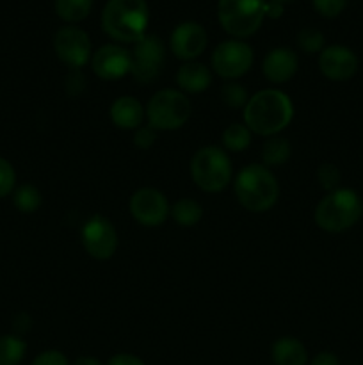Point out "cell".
I'll list each match as a JSON object with an SVG mask.
<instances>
[{
    "label": "cell",
    "instance_id": "34",
    "mask_svg": "<svg viewBox=\"0 0 363 365\" xmlns=\"http://www.w3.org/2000/svg\"><path fill=\"white\" fill-rule=\"evenodd\" d=\"M107 365H146L139 356L130 355V353H117L107 362Z\"/></svg>",
    "mask_w": 363,
    "mask_h": 365
},
{
    "label": "cell",
    "instance_id": "1",
    "mask_svg": "<svg viewBox=\"0 0 363 365\" xmlns=\"http://www.w3.org/2000/svg\"><path fill=\"white\" fill-rule=\"evenodd\" d=\"M294 106L287 93L280 89H262L249 96L244 107V125L253 134L273 138L290 125Z\"/></svg>",
    "mask_w": 363,
    "mask_h": 365
},
{
    "label": "cell",
    "instance_id": "7",
    "mask_svg": "<svg viewBox=\"0 0 363 365\" xmlns=\"http://www.w3.org/2000/svg\"><path fill=\"white\" fill-rule=\"evenodd\" d=\"M265 0H219L217 16L228 34L242 39L255 34L265 18Z\"/></svg>",
    "mask_w": 363,
    "mask_h": 365
},
{
    "label": "cell",
    "instance_id": "24",
    "mask_svg": "<svg viewBox=\"0 0 363 365\" xmlns=\"http://www.w3.org/2000/svg\"><path fill=\"white\" fill-rule=\"evenodd\" d=\"M13 203L20 212L32 214L41 205V192L32 184H23L13 191Z\"/></svg>",
    "mask_w": 363,
    "mask_h": 365
},
{
    "label": "cell",
    "instance_id": "16",
    "mask_svg": "<svg viewBox=\"0 0 363 365\" xmlns=\"http://www.w3.org/2000/svg\"><path fill=\"white\" fill-rule=\"evenodd\" d=\"M298 64L299 61L294 50L280 46V48L270 50L263 59V77L273 84H283L294 77L295 71H298Z\"/></svg>",
    "mask_w": 363,
    "mask_h": 365
},
{
    "label": "cell",
    "instance_id": "13",
    "mask_svg": "<svg viewBox=\"0 0 363 365\" xmlns=\"http://www.w3.org/2000/svg\"><path fill=\"white\" fill-rule=\"evenodd\" d=\"M358 64L356 53L344 45L326 46L319 53V70L330 81H349L358 71Z\"/></svg>",
    "mask_w": 363,
    "mask_h": 365
},
{
    "label": "cell",
    "instance_id": "4",
    "mask_svg": "<svg viewBox=\"0 0 363 365\" xmlns=\"http://www.w3.org/2000/svg\"><path fill=\"white\" fill-rule=\"evenodd\" d=\"M363 216V202L352 189L338 187L327 192L315 209V223L330 234H340L354 227Z\"/></svg>",
    "mask_w": 363,
    "mask_h": 365
},
{
    "label": "cell",
    "instance_id": "9",
    "mask_svg": "<svg viewBox=\"0 0 363 365\" xmlns=\"http://www.w3.org/2000/svg\"><path fill=\"white\" fill-rule=\"evenodd\" d=\"M255 53L246 41L241 39H228L219 43L212 53V68L219 77L226 81L241 78L253 66Z\"/></svg>",
    "mask_w": 363,
    "mask_h": 365
},
{
    "label": "cell",
    "instance_id": "22",
    "mask_svg": "<svg viewBox=\"0 0 363 365\" xmlns=\"http://www.w3.org/2000/svg\"><path fill=\"white\" fill-rule=\"evenodd\" d=\"M292 153V146L287 139L273 138L267 139L262 146V160L263 166H281L288 160Z\"/></svg>",
    "mask_w": 363,
    "mask_h": 365
},
{
    "label": "cell",
    "instance_id": "17",
    "mask_svg": "<svg viewBox=\"0 0 363 365\" xmlns=\"http://www.w3.org/2000/svg\"><path fill=\"white\" fill-rule=\"evenodd\" d=\"M146 118V109L137 98L130 95L120 96L110 106V120L117 128L123 130H135L142 125Z\"/></svg>",
    "mask_w": 363,
    "mask_h": 365
},
{
    "label": "cell",
    "instance_id": "23",
    "mask_svg": "<svg viewBox=\"0 0 363 365\" xmlns=\"http://www.w3.org/2000/svg\"><path fill=\"white\" fill-rule=\"evenodd\" d=\"M27 344L20 335H0V365H20Z\"/></svg>",
    "mask_w": 363,
    "mask_h": 365
},
{
    "label": "cell",
    "instance_id": "27",
    "mask_svg": "<svg viewBox=\"0 0 363 365\" xmlns=\"http://www.w3.org/2000/svg\"><path fill=\"white\" fill-rule=\"evenodd\" d=\"M298 43L301 46V50L308 53H317L324 50V43H326V38H324L322 32L319 29L313 27H305L298 36Z\"/></svg>",
    "mask_w": 363,
    "mask_h": 365
},
{
    "label": "cell",
    "instance_id": "19",
    "mask_svg": "<svg viewBox=\"0 0 363 365\" xmlns=\"http://www.w3.org/2000/svg\"><path fill=\"white\" fill-rule=\"evenodd\" d=\"M273 362L276 365H306L308 351L295 337H281L273 346Z\"/></svg>",
    "mask_w": 363,
    "mask_h": 365
},
{
    "label": "cell",
    "instance_id": "31",
    "mask_svg": "<svg viewBox=\"0 0 363 365\" xmlns=\"http://www.w3.org/2000/svg\"><path fill=\"white\" fill-rule=\"evenodd\" d=\"M157 141V130L149 125H141L134 130V145L141 150H148L155 145Z\"/></svg>",
    "mask_w": 363,
    "mask_h": 365
},
{
    "label": "cell",
    "instance_id": "14",
    "mask_svg": "<svg viewBox=\"0 0 363 365\" xmlns=\"http://www.w3.org/2000/svg\"><path fill=\"white\" fill-rule=\"evenodd\" d=\"M206 31L196 21H184L177 25L169 39L171 52L182 61H194L206 48Z\"/></svg>",
    "mask_w": 363,
    "mask_h": 365
},
{
    "label": "cell",
    "instance_id": "2",
    "mask_svg": "<svg viewBox=\"0 0 363 365\" xmlns=\"http://www.w3.org/2000/svg\"><path fill=\"white\" fill-rule=\"evenodd\" d=\"M149 11L146 0H109L103 7L102 27L120 43H137L146 36Z\"/></svg>",
    "mask_w": 363,
    "mask_h": 365
},
{
    "label": "cell",
    "instance_id": "5",
    "mask_svg": "<svg viewBox=\"0 0 363 365\" xmlns=\"http://www.w3.org/2000/svg\"><path fill=\"white\" fill-rule=\"evenodd\" d=\"M230 157L217 146H205L194 153L191 160V177L194 184L205 192H221L231 180Z\"/></svg>",
    "mask_w": 363,
    "mask_h": 365
},
{
    "label": "cell",
    "instance_id": "26",
    "mask_svg": "<svg viewBox=\"0 0 363 365\" xmlns=\"http://www.w3.org/2000/svg\"><path fill=\"white\" fill-rule=\"evenodd\" d=\"M221 96H223V102L226 103L231 109H244L249 102L248 89L244 88L238 82H226V84L221 88Z\"/></svg>",
    "mask_w": 363,
    "mask_h": 365
},
{
    "label": "cell",
    "instance_id": "32",
    "mask_svg": "<svg viewBox=\"0 0 363 365\" xmlns=\"http://www.w3.org/2000/svg\"><path fill=\"white\" fill-rule=\"evenodd\" d=\"M32 365H70L66 355L57 349H48V351H43L41 355H38L34 359Z\"/></svg>",
    "mask_w": 363,
    "mask_h": 365
},
{
    "label": "cell",
    "instance_id": "10",
    "mask_svg": "<svg viewBox=\"0 0 363 365\" xmlns=\"http://www.w3.org/2000/svg\"><path fill=\"white\" fill-rule=\"evenodd\" d=\"M53 50L57 57L71 70H80L88 61H91V39L82 29L75 25L60 27L53 36Z\"/></svg>",
    "mask_w": 363,
    "mask_h": 365
},
{
    "label": "cell",
    "instance_id": "21",
    "mask_svg": "<svg viewBox=\"0 0 363 365\" xmlns=\"http://www.w3.org/2000/svg\"><path fill=\"white\" fill-rule=\"evenodd\" d=\"M171 217L174 220V223L180 225V227H194L199 223V220L203 217V209L198 202L191 198H182L171 207Z\"/></svg>",
    "mask_w": 363,
    "mask_h": 365
},
{
    "label": "cell",
    "instance_id": "3",
    "mask_svg": "<svg viewBox=\"0 0 363 365\" xmlns=\"http://www.w3.org/2000/svg\"><path fill=\"white\" fill-rule=\"evenodd\" d=\"M235 195L238 203L249 212H267L278 202L280 184L267 166L249 164L242 168L235 178Z\"/></svg>",
    "mask_w": 363,
    "mask_h": 365
},
{
    "label": "cell",
    "instance_id": "20",
    "mask_svg": "<svg viewBox=\"0 0 363 365\" xmlns=\"http://www.w3.org/2000/svg\"><path fill=\"white\" fill-rule=\"evenodd\" d=\"M53 7L60 20L68 24H77L91 13L93 0H53Z\"/></svg>",
    "mask_w": 363,
    "mask_h": 365
},
{
    "label": "cell",
    "instance_id": "38",
    "mask_svg": "<svg viewBox=\"0 0 363 365\" xmlns=\"http://www.w3.org/2000/svg\"><path fill=\"white\" fill-rule=\"evenodd\" d=\"M270 2H276V4H281V6H283L285 2H290V0H270Z\"/></svg>",
    "mask_w": 363,
    "mask_h": 365
},
{
    "label": "cell",
    "instance_id": "25",
    "mask_svg": "<svg viewBox=\"0 0 363 365\" xmlns=\"http://www.w3.org/2000/svg\"><path fill=\"white\" fill-rule=\"evenodd\" d=\"M253 132L244 123H231L223 132V145L230 152H242L251 145Z\"/></svg>",
    "mask_w": 363,
    "mask_h": 365
},
{
    "label": "cell",
    "instance_id": "29",
    "mask_svg": "<svg viewBox=\"0 0 363 365\" xmlns=\"http://www.w3.org/2000/svg\"><path fill=\"white\" fill-rule=\"evenodd\" d=\"M16 189V171L13 164L0 157V198H6Z\"/></svg>",
    "mask_w": 363,
    "mask_h": 365
},
{
    "label": "cell",
    "instance_id": "6",
    "mask_svg": "<svg viewBox=\"0 0 363 365\" xmlns=\"http://www.w3.org/2000/svg\"><path fill=\"white\" fill-rule=\"evenodd\" d=\"M191 100L178 89H162L149 98L146 106V120L152 128L160 130H178L191 118Z\"/></svg>",
    "mask_w": 363,
    "mask_h": 365
},
{
    "label": "cell",
    "instance_id": "36",
    "mask_svg": "<svg viewBox=\"0 0 363 365\" xmlns=\"http://www.w3.org/2000/svg\"><path fill=\"white\" fill-rule=\"evenodd\" d=\"M283 14V6L276 2H267L265 6V16L269 18H280Z\"/></svg>",
    "mask_w": 363,
    "mask_h": 365
},
{
    "label": "cell",
    "instance_id": "8",
    "mask_svg": "<svg viewBox=\"0 0 363 365\" xmlns=\"http://www.w3.org/2000/svg\"><path fill=\"white\" fill-rule=\"evenodd\" d=\"M132 66L130 73L141 84H149L160 77L166 63V45L155 34H146L144 38L134 43L130 52Z\"/></svg>",
    "mask_w": 363,
    "mask_h": 365
},
{
    "label": "cell",
    "instance_id": "11",
    "mask_svg": "<svg viewBox=\"0 0 363 365\" xmlns=\"http://www.w3.org/2000/svg\"><path fill=\"white\" fill-rule=\"evenodd\" d=\"M82 245L95 260H109L117 250V232L103 216H93L82 227Z\"/></svg>",
    "mask_w": 363,
    "mask_h": 365
},
{
    "label": "cell",
    "instance_id": "35",
    "mask_svg": "<svg viewBox=\"0 0 363 365\" xmlns=\"http://www.w3.org/2000/svg\"><path fill=\"white\" fill-rule=\"evenodd\" d=\"M310 365H340V360H338V356L335 353L322 351L310 362Z\"/></svg>",
    "mask_w": 363,
    "mask_h": 365
},
{
    "label": "cell",
    "instance_id": "28",
    "mask_svg": "<svg viewBox=\"0 0 363 365\" xmlns=\"http://www.w3.org/2000/svg\"><path fill=\"white\" fill-rule=\"evenodd\" d=\"M317 180H319L320 187L326 189L327 192L335 191V189L340 187V180H342V173L335 164H322L317 170Z\"/></svg>",
    "mask_w": 363,
    "mask_h": 365
},
{
    "label": "cell",
    "instance_id": "33",
    "mask_svg": "<svg viewBox=\"0 0 363 365\" xmlns=\"http://www.w3.org/2000/svg\"><path fill=\"white\" fill-rule=\"evenodd\" d=\"M85 88V77L78 70H73L66 77V91L70 95H78Z\"/></svg>",
    "mask_w": 363,
    "mask_h": 365
},
{
    "label": "cell",
    "instance_id": "12",
    "mask_svg": "<svg viewBox=\"0 0 363 365\" xmlns=\"http://www.w3.org/2000/svg\"><path fill=\"white\" fill-rule=\"evenodd\" d=\"M130 214L139 225L153 228L160 227L171 216V207L162 192L153 187H142L132 195Z\"/></svg>",
    "mask_w": 363,
    "mask_h": 365
},
{
    "label": "cell",
    "instance_id": "15",
    "mask_svg": "<svg viewBox=\"0 0 363 365\" xmlns=\"http://www.w3.org/2000/svg\"><path fill=\"white\" fill-rule=\"evenodd\" d=\"M93 71L103 81H117L130 73L132 56L121 45H103L91 57Z\"/></svg>",
    "mask_w": 363,
    "mask_h": 365
},
{
    "label": "cell",
    "instance_id": "18",
    "mask_svg": "<svg viewBox=\"0 0 363 365\" xmlns=\"http://www.w3.org/2000/svg\"><path fill=\"white\" fill-rule=\"evenodd\" d=\"M177 84L185 93H203L212 84V73L209 68L196 61H189L177 71Z\"/></svg>",
    "mask_w": 363,
    "mask_h": 365
},
{
    "label": "cell",
    "instance_id": "30",
    "mask_svg": "<svg viewBox=\"0 0 363 365\" xmlns=\"http://www.w3.org/2000/svg\"><path fill=\"white\" fill-rule=\"evenodd\" d=\"M347 6V0H313V7L326 18H337Z\"/></svg>",
    "mask_w": 363,
    "mask_h": 365
},
{
    "label": "cell",
    "instance_id": "37",
    "mask_svg": "<svg viewBox=\"0 0 363 365\" xmlns=\"http://www.w3.org/2000/svg\"><path fill=\"white\" fill-rule=\"evenodd\" d=\"M73 365H102V362L95 356H80V359L75 360Z\"/></svg>",
    "mask_w": 363,
    "mask_h": 365
}]
</instances>
